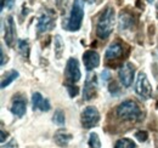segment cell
<instances>
[{
  "mask_svg": "<svg viewBox=\"0 0 158 148\" xmlns=\"http://www.w3.org/2000/svg\"><path fill=\"white\" fill-rule=\"evenodd\" d=\"M89 146L91 148H101V141H100L98 134H95V132L90 134V137H89Z\"/></svg>",
  "mask_w": 158,
  "mask_h": 148,
  "instance_id": "7402d4cb",
  "label": "cell"
},
{
  "mask_svg": "<svg viewBox=\"0 0 158 148\" xmlns=\"http://www.w3.org/2000/svg\"><path fill=\"white\" fill-rule=\"evenodd\" d=\"M32 106H33V109H39L43 112H48L50 111V102L41 96V93L39 92H34L33 93V97H32Z\"/></svg>",
  "mask_w": 158,
  "mask_h": 148,
  "instance_id": "4fadbf2b",
  "label": "cell"
},
{
  "mask_svg": "<svg viewBox=\"0 0 158 148\" xmlns=\"http://www.w3.org/2000/svg\"><path fill=\"white\" fill-rule=\"evenodd\" d=\"M100 121V113L99 111L93 107H85L84 111L81 112V125L85 129H91L94 126L98 125V123Z\"/></svg>",
  "mask_w": 158,
  "mask_h": 148,
  "instance_id": "277c9868",
  "label": "cell"
},
{
  "mask_svg": "<svg viewBox=\"0 0 158 148\" xmlns=\"http://www.w3.org/2000/svg\"><path fill=\"white\" fill-rule=\"evenodd\" d=\"M19 50H20L21 55L24 58L29 57V43L27 40H20L19 41Z\"/></svg>",
  "mask_w": 158,
  "mask_h": 148,
  "instance_id": "ffe728a7",
  "label": "cell"
},
{
  "mask_svg": "<svg viewBox=\"0 0 158 148\" xmlns=\"http://www.w3.org/2000/svg\"><path fill=\"white\" fill-rule=\"evenodd\" d=\"M135 136H136V138H138L140 142H145L147 140V132L146 131H138L135 134Z\"/></svg>",
  "mask_w": 158,
  "mask_h": 148,
  "instance_id": "603a6c76",
  "label": "cell"
},
{
  "mask_svg": "<svg viewBox=\"0 0 158 148\" xmlns=\"http://www.w3.org/2000/svg\"><path fill=\"white\" fill-rule=\"evenodd\" d=\"M114 10L111 6L106 7V10L101 14L96 24V35L100 39H107L111 35L114 27Z\"/></svg>",
  "mask_w": 158,
  "mask_h": 148,
  "instance_id": "6da1fadb",
  "label": "cell"
},
{
  "mask_svg": "<svg viewBox=\"0 0 158 148\" xmlns=\"http://www.w3.org/2000/svg\"><path fill=\"white\" fill-rule=\"evenodd\" d=\"M108 78H110V73H108L107 71H103V72H102V80H105V81H106Z\"/></svg>",
  "mask_w": 158,
  "mask_h": 148,
  "instance_id": "484cf974",
  "label": "cell"
},
{
  "mask_svg": "<svg viewBox=\"0 0 158 148\" xmlns=\"http://www.w3.org/2000/svg\"><path fill=\"white\" fill-rule=\"evenodd\" d=\"M134 75H135V68L130 62H127L124 66H122L118 72L119 80L124 88H129L131 85L134 80Z\"/></svg>",
  "mask_w": 158,
  "mask_h": 148,
  "instance_id": "52a82bcc",
  "label": "cell"
},
{
  "mask_svg": "<svg viewBox=\"0 0 158 148\" xmlns=\"http://www.w3.org/2000/svg\"><path fill=\"white\" fill-rule=\"evenodd\" d=\"M5 141V132H4V130H1V142H4Z\"/></svg>",
  "mask_w": 158,
  "mask_h": 148,
  "instance_id": "83f0119b",
  "label": "cell"
},
{
  "mask_svg": "<svg viewBox=\"0 0 158 148\" xmlns=\"http://www.w3.org/2000/svg\"><path fill=\"white\" fill-rule=\"evenodd\" d=\"M26 107H27V101H26L23 97H17V98L14 100V102H12L10 109H11L14 115L21 118V117H23L24 113H26Z\"/></svg>",
  "mask_w": 158,
  "mask_h": 148,
  "instance_id": "5bb4252c",
  "label": "cell"
},
{
  "mask_svg": "<svg viewBox=\"0 0 158 148\" xmlns=\"http://www.w3.org/2000/svg\"><path fill=\"white\" fill-rule=\"evenodd\" d=\"M55 142L59 145L60 147H66L68 146V143L71 142L72 140V135L67 131H63V130H59L56 134H55Z\"/></svg>",
  "mask_w": 158,
  "mask_h": 148,
  "instance_id": "9a60e30c",
  "label": "cell"
},
{
  "mask_svg": "<svg viewBox=\"0 0 158 148\" xmlns=\"http://www.w3.org/2000/svg\"><path fill=\"white\" fill-rule=\"evenodd\" d=\"M52 121H54L55 124L60 125V126L64 125V123H66V118H64V113H63V111L57 109V111L55 112L54 118H52Z\"/></svg>",
  "mask_w": 158,
  "mask_h": 148,
  "instance_id": "44dd1931",
  "label": "cell"
},
{
  "mask_svg": "<svg viewBox=\"0 0 158 148\" xmlns=\"http://www.w3.org/2000/svg\"><path fill=\"white\" fill-rule=\"evenodd\" d=\"M67 90H68V92H69V95L72 97H74L78 93V88L77 86H73V85H67Z\"/></svg>",
  "mask_w": 158,
  "mask_h": 148,
  "instance_id": "cb8c5ba5",
  "label": "cell"
},
{
  "mask_svg": "<svg viewBox=\"0 0 158 148\" xmlns=\"http://www.w3.org/2000/svg\"><path fill=\"white\" fill-rule=\"evenodd\" d=\"M147 1H148V2H152V1H153V0H147Z\"/></svg>",
  "mask_w": 158,
  "mask_h": 148,
  "instance_id": "f1b7e54d",
  "label": "cell"
},
{
  "mask_svg": "<svg viewBox=\"0 0 158 148\" xmlns=\"http://www.w3.org/2000/svg\"><path fill=\"white\" fill-rule=\"evenodd\" d=\"M135 92L143 100H148L152 96V86L147 80V76L143 72H140L135 83Z\"/></svg>",
  "mask_w": 158,
  "mask_h": 148,
  "instance_id": "5b68a950",
  "label": "cell"
},
{
  "mask_svg": "<svg viewBox=\"0 0 158 148\" xmlns=\"http://www.w3.org/2000/svg\"><path fill=\"white\" fill-rule=\"evenodd\" d=\"M133 26V17L129 14H122L119 18V27L120 29H125Z\"/></svg>",
  "mask_w": 158,
  "mask_h": 148,
  "instance_id": "ac0fdd59",
  "label": "cell"
},
{
  "mask_svg": "<svg viewBox=\"0 0 158 148\" xmlns=\"http://www.w3.org/2000/svg\"><path fill=\"white\" fill-rule=\"evenodd\" d=\"M15 41H16V26L14 18L9 16L5 22V43L7 44V46L12 47Z\"/></svg>",
  "mask_w": 158,
  "mask_h": 148,
  "instance_id": "9c48e42d",
  "label": "cell"
},
{
  "mask_svg": "<svg viewBox=\"0 0 158 148\" xmlns=\"http://www.w3.org/2000/svg\"><path fill=\"white\" fill-rule=\"evenodd\" d=\"M64 76L71 83H77L81 78V73L79 69V62L76 58H69L66 64L64 69Z\"/></svg>",
  "mask_w": 158,
  "mask_h": 148,
  "instance_id": "8992f818",
  "label": "cell"
},
{
  "mask_svg": "<svg viewBox=\"0 0 158 148\" xmlns=\"http://www.w3.org/2000/svg\"><path fill=\"white\" fill-rule=\"evenodd\" d=\"M54 45H55V56H56V58H61L63 51H64V44H63V40L60 35L55 37Z\"/></svg>",
  "mask_w": 158,
  "mask_h": 148,
  "instance_id": "e0dca14e",
  "label": "cell"
},
{
  "mask_svg": "<svg viewBox=\"0 0 158 148\" xmlns=\"http://www.w3.org/2000/svg\"><path fill=\"white\" fill-rule=\"evenodd\" d=\"M83 62L86 68V71H93L94 68L99 67L100 64V56L96 51L88 50L83 54Z\"/></svg>",
  "mask_w": 158,
  "mask_h": 148,
  "instance_id": "30bf717a",
  "label": "cell"
},
{
  "mask_svg": "<svg viewBox=\"0 0 158 148\" xmlns=\"http://www.w3.org/2000/svg\"><path fill=\"white\" fill-rule=\"evenodd\" d=\"M98 91V79L95 74H89L86 76L85 84H84V89H83V98L89 101L91 100Z\"/></svg>",
  "mask_w": 158,
  "mask_h": 148,
  "instance_id": "ba28073f",
  "label": "cell"
},
{
  "mask_svg": "<svg viewBox=\"0 0 158 148\" xmlns=\"http://www.w3.org/2000/svg\"><path fill=\"white\" fill-rule=\"evenodd\" d=\"M117 115L122 118L123 120H129V121H135L138 120L141 115L140 107L138 106L136 102L131 100H127L122 102L117 108Z\"/></svg>",
  "mask_w": 158,
  "mask_h": 148,
  "instance_id": "7a4b0ae2",
  "label": "cell"
},
{
  "mask_svg": "<svg viewBox=\"0 0 158 148\" xmlns=\"http://www.w3.org/2000/svg\"><path fill=\"white\" fill-rule=\"evenodd\" d=\"M123 51H124V49H123V44L122 43H119V41H114V43H112L110 46H108V49L106 50V54H105V57H106V60H118L119 57H122L123 55Z\"/></svg>",
  "mask_w": 158,
  "mask_h": 148,
  "instance_id": "7c38bea8",
  "label": "cell"
},
{
  "mask_svg": "<svg viewBox=\"0 0 158 148\" xmlns=\"http://www.w3.org/2000/svg\"><path fill=\"white\" fill-rule=\"evenodd\" d=\"M54 27H55V18L50 12L43 14L39 17V19H38L37 28H38L39 33H45V32L52 29Z\"/></svg>",
  "mask_w": 158,
  "mask_h": 148,
  "instance_id": "8fae6325",
  "label": "cell"
},
{
  "mask_svg": "<svg viewBox=\"0 0 158 148\" xmlns=\"http://www.w3.org/2000/svg\"><path fill=\"white\" fill-rule=\"evenodd\" d=\"M5 64V55H4V50L1 49V66Z\"/></svg>",
  "mask_w": 158,
  "mask_h": 148,
  "instance_id": "4316f807",
  "label": "cell"
},
{
  "mask_svg": "<svg viewBox=\"0 0 158 148\" xmlns=\"http://www.w3.org/2000/svg\"><path fill=\"white\" fill-rule=\"evenodd\" d=\"M12 2H14V0H1V10H4L5 4H6L7 7H10V6L12 5Z\"/></svg>",
  "mask_w": 158,
  "mask_h": 148,
  "instance_id": "d4e9b609",
  "label": "cell"
},
{
  "mask_svg": "<svg viewBox=\"0 0 158 148\" xmlns=\"http://www.w3.org/2000/svg\"><path fill=\"white\" fill-rule=\"evenodd\" d=\"M83 17H84V0H74L71 16L66 24V29L72 32L78 31L81 26Z\"/></svg>",
  "mask_w": 158,
  "mask_h": 148,
  "instance_id": "3957f363",
  "label": "cell"
},
{
  "mask_svg": "<svg viewBox=\"0 0 158 148\" xmlns=\"http://www.w3.org/2000/svg\"><path fill=\"white\" fill-rule=\"evenodd\" d=\"M17 78H19V72L17 71H10L6 74H4L2 79H1V89H5L6 86H9Z\"/></svg>",
  "mask_w": 158,
  "mask_h": 148,
  "instance_id": "2e32d148",
  "label": "cell"
},
{
  "mask_svg": "<svg viewBox=\"0 0 158 148\" xmlns=\"http://www.w3.org/2000/svg\"><path fill=\"white\" fill-rule=\"evenodd\" d=\"M135 143L133 140L130 138H127V137H123V138H119L118 141L116 142V146L114 148H135Z\"/></svg>",
  "mask_w": 158,
  "mask_h": 148,
  "instance_id": "d6986e66",
  "label": "cell"
}]
</instances>
